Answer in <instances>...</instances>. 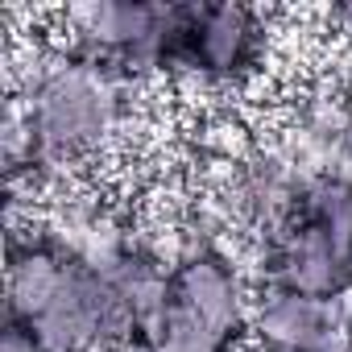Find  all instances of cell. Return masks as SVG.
I'll return each instance as SVG.
<instances>
[{"label":"cell","mask_w":352,"mask_h":352,"mask_svg":"<svg viewBox=\"0 0 352 352\" xmlns=\"http://www.w3.org/2000/svg\"><path fill=\"white\" fill-rule=\"evenodd\" d=\"M9 96L21 104L34 137V170L46 187L79 183L133 129L137 79L58 50L42 38L25 50L21 67H9Z\"/></svg>","instance_id":"obj_1"},{"label":"cell","mask_w":352,"mask_h":352,"mask_svg":"<svg viewBox=\"0 0 352 352\" xmlns=\"http://www.w3.org/2000/svg\"><path fill=\"white\" fill-rule=\"evenodd\" d=\"M5 319L46 352H133L145 327L112 274L71 257L46 228H9Z\"/></svg>","instance_id":"obj_2"},{"label":"cell","mask_w":352,"mask_h":352,"mask_svg":"<svg viewBox=\"0 0 352 352\" xmlns=\"http://www.w3.org/2000/svg\"><path fill=\"white\" fill-rule=\"evenodd\" d=\"M257 286L311 298L352 294V174L302 183L290 216L257 245Z\"/></svg>","instance_id":"obj_3"},{"label":"cell","mask_w":352,"mask_h":352,"mask_svg":"<svg viewBox=\"0 0 352 352\" xmlns=\"http://www.w3.org/2000/svg\"><path fill=\"white\" fill-rule=\"evenodd\" d=\"M257 294L220 241H195L174 257L170 294L145 336V352H241Z\"/></svg>","instance_id":"obj_4"},{"label":"cell","mask_w":352,"mask_h":352,"mask_svg":"<svg viewBox=\"0 0 352 352\" xmlns=\"http://www.w3.org/2000/svg\"><path fill=\"white\" fill-rule=\"evenodd\" d=\"M270 42V13L253 5H236V0L183 5L166 75L212 96L245 91L265 71Z\"/></svg>","instance_id":"obj_5"},{"label":"cell","mask_w":352,"mask_h":352,"mask_svg":"<svg viewBox=\"0 0 352 352\" xmlns=\"http://www.w3.org/2000/svg\"><path fill=\"white\" fill-rule=\"evenodd\" d=\"M183 21V5H149V0H87L54 13L50 46L71 50L79 58L104 63L129 79L166 75L174 34Z\"/></svg>","instance_id":"obj_6"},{"label":"cell","mask_w":352,"mask_h":352,"mask_svg":"<svg viewBox=\"0 0 352 352\" xmlns=\"http://www.w3.org/2000/svg\"><path fill=\"white\" fill-rule=\"evenodd\" d=\"M249 344L261 352H352V294L311 298L257 290Z\"/></svg>","instance_id":"obj_7"},{"label":"cell","mask_w":352,"mask_h":352,"mask_svg":"<svg viewBox=\"0 0 352 352\" xmlns=\"http://www.w3.org/2000/svg\"><path fill=\"white\" fill-rule=\"evenodd\" d=\"M0 352H46L21 323H9L5 319V331H0Z\"/></svg>","instance_id":"obj_8"}]
</instances>
